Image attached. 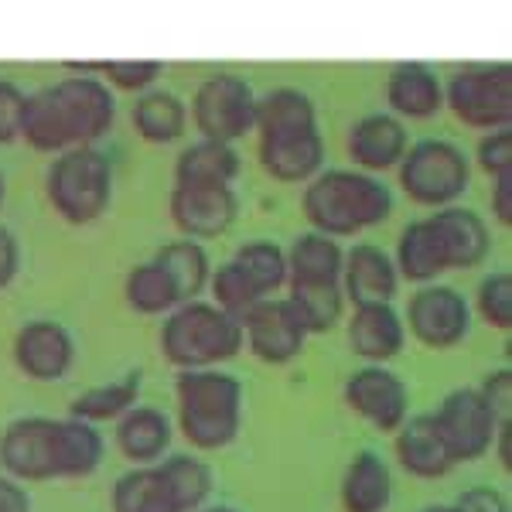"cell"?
<instances>
[{"mask_svg":"<svg viewBox=\"0 0 512 512\" xmlns=\"http://www.w3.org/2000/svg\"><path fill=\"white\" fill-rule=\"evenodd\" d=\"M444 106L472 130H506L512 123V62L461 65L444 82Z\"/></svg>","mask_w":512,"mask_h":512,"instance_id":"obj_7","label":"cell"},{"mask_svg":"<svg viewBox=\"0 0 512 512\" xmlns=\"http://www.w3.org/2000/svg\"><path fill=\"white\" fill-rule=\"evenodd\" d=\"M243 349V325L212 301H185L164 318L161 355L178 369H216Z\"/></svg>","mask_w":512,"mask_h":512,"instance_id":"obj_4","label":"cell"},{"mask_svg":"<svg viewBox=\"0 0 512 512\" xmlns=\"http://www.w3.org/2000/svg\"><path fill=\"white\" fill-rule=\"evenodd\" d=\"M14 366L21 376L35 379V383H55L65 379L76 362V342L65 325L52 318H38L18 328L14 335Z\"/></svg>","mask_w":512,"mask_h":512,"instance_id":"obj_15","label":"cell"},{"mask_svg":"<svg viewBox=\"0 0 512 512\" xmlns=\"http://www.w3.org/2000/svg\"><path fill=\"white\" fill-rule=\"evenodd\" d=\"M48 89L55 96L72 147H93L99 137L113 130L117 96L99 76H62Z\"/></svg>","mask_w":512,"mask_h":512,"instance_id":"obj_11","label":"cell"},{"mask_svg":"<svg viewBox=\"0 0 512 512\" xmlns=\"http://www.w3.org/2000/svg\"><path fill=\"white\" fill-rule=\"evenodd\" d=\"M72 76H99L106 86L123 93H147L164 72L161 59H103V62H65Z\"/></svg>","mask_w":512,"mask_h":512,"instance_id":"obj_38","label":"cell"},{"mask_svg":"<svg viewBox=\"0 0 512 512\" xmlns=\"http://www.w3.org/2000/svg\"><path fill=\"white\" fill-rule=\"evenodd\" d=\"M178 427L198 451H219L243 427V383L222 369H178Z\"/></svg>","mask_w":512,"mask_h":512,"instance_id":"obj_3","label":"cell"},{"mask_svg":"<svg viewBox=\"0 0 512 512\" xmlns=\"http://www.w3.org/2000/svg\"><path fill=\"white\" fill-rule=\"evenodd\" d=\"M260 168L284 185H308L325 164V137L318 127L287 130V134L260 137L256 144Z\"/></svg>","mask_w":512,"mask_h":512,"instance_id":"obj_16","label":"cell"},{"mask_svg":"<svg viewBox=\"0 0 512 512\" xmlns=\"http://www.w3.org/2000/svg\"><path fill=\"white\" fill-rule=\"evenodd\" d=\"M21 140L28 147H35L41 154H62L72 151L69 134H65V123L59 117V106H55L52 89H38L28 93L21 110Z\"/></svg>","mask_w":512,"mask_h":512,"instance_id":"obj_33","label":"cell"},{"mask_svg":"<svg viewBox=\"0 0 512 512\" xmlns=\"http://www.w3.org/2000/svg\"><path fill=\"white\" fill-rule=\"evenodd\" d=\"M475 164L489 178L509 175V171H512V127H506V130H489V134L478 137Z\"/></svg>","mask_w":512,"mask_h":512,"instance_id":"obj_41","label":"cell"},{"mask_svg":"<svg viewBox=\"0 0 512 512\" xmlns=\"http://www.w3.org/2000/svg\"><path fill=\"white\" fill-rule=\"evenodd\" d=\"M233 263L243 270V277L260 291V297H274L280 287H287V250L274 239H250L233 256Z\"/></svg>","mask_w":512,"mask_h":512,"instance_id":"obj_36","label":"cell"},{"mask_svg":"<svg viewBox=\"0 0 512 512\" xmlns=\"http://www.w3.org/2000/svg\"><path fill=\"white\" fill-rule=\"evenodd\" d=\"M386 106L396 120H431L444 110V82L427 62H396L386 76Z\"/></svg>","mask_w":512,"mask_h":512,"instance_id":"obj_20","label":"cell"},{"mask_svg":"<svg viewBox=\"0 0 512 512\" xmlns=\"http://www.w3.org/2000/svg\"><path fill=\"white\" fill-rule=\"evenodd\" d=\"M427 222L434 226L437 239H441L444 260L448 270H472L485 263L492 253V229L482 212L468 209V205H444L434 209Z\"/></svg>","mask_w":512,"mask_h":512,"instance_id":"obj_18","label":"cell"},{"mask_svg":"<svg viewBox=\"0 0 512 512\" xmlns=\"http://www.w3.org/2000/svg\"><path fill=\"white\" fill-rule=\"evenodd\" d=\"M140 386H144V373H123L113 383H99L82 390L76 400L69 403V417L86 420V424H103V420H120L127 410L137 407Z\"/></svg>","mask_w":512,"mask_h":512,"instance_id":"obj_31","label":"cell"},{"mask_svg":"<svg viewBox=\"0 0 512 512\" xmlns=\"http://www.w3.org/2000/svg\"><path fill=\"white\" fill-rule=\"evenodd\" d=\"M45 195L69 226H89L113 202V164L99 147H72L48 164Z\"/></svg>","mask_w":512,"mask_h":512,"instance_id":"obj_5","label":"cell"},{"mask_svg":"<svg viewBox=\"0 0 512 512\" xmlns=\"http://www.w3.org/2000/svg\"><path fill=\"white\" fill-rule=\"evenodd\" d=\"M239 175V154L222 140H195L175 161V185H233Z\"/></svg>","mask_w":512,"mask_h":512,"instance_id":"obj_27","label":"cell"},{"mask_svg":"<svg viewBox=\"0 0 512 512\" xmlns=\"http://www.w3.org/2000/svg\"><path fill=\"white\" fill-rule=\"evenodd\" d=\"M403 325L424 349L448 352L472 332V304L448 284H424L417 294H410Z\"/></svg>","mask_w":512,"mask_h":512,"instance_id":"obj_9","label":"cell"},{"mask_svg":"<svg viewBox=\"0 0 512 512\" xmlns=\"http://www.w3.org/2000/svg\"><path fill=\"white\" fill-rule=\"evenodd\" d=\"M342 400L355 417H362L383 434H396L403 427V420L410 417L407 383L386 366L355 369L342 386Z\"/></svg>","mask_w":512,"mask_h":512,"instance_id":"obj_12","label":"cell"},{"mask_svg":"<svg viewBox=\"0 0 512 512\" xmlns=\"http://www.w3.org/2000/svg\"><path fill=\"white\" fill-rule=\"evenodd\" d=\"M287 301L308 335H325L345 315L342 284H287Z\"/></svg>","mask_w":512,"mask_h":512,"instance_id":"obj_34","label":"cell"},{"mask_svg":"<svg viewBox=\"0 0 512 512\" xmlns=\"http://www.w3.org/2000/svg\"><path fill=\"white\" fill-rule=\"evenodd\" d=\"M400 291V274L393 256L376 243H352L342 263V294L355 304H393Z\"/></svg>","mask_w":512,"mask_h":512,"instance_id":"obj_19","label":"cell"},{"mask_svg":"<svg viewBox=\"0 0 512 512\" xmlns=\"http://www.w3.org/2000/svg\"><path fill=\"white\" fill-rule=\"evenodd\" d=\"M489 202H492V219L499 226H512V171L509 175H499L492 178V192H489Z\"/></svg>","mask_w":512,"mask_h":512,"instance_id":"obj_46","label":"cell"},{"mask_svg":"<svg viewBox=\"0 0 512 512\" xmlns=\"http://www.w3.org/2000/svg\"><path fill=\"white\" fill-rule=\"evenodd\" d=\"M393 451L403 472L414 478H427V482L431 478H444L454 468L448 444H444V437L434 424V414L403 420V427L396 431Z\"/></svg>","mask_w":512,"mask_h":512,"instance_id":"obj_22","label":"cell"},{"mask_svg":"<svg viewBox=\"0 0 512 512\" xmlns=\"http://www.w3.org/2000/svg\"><path fill=\"white\" fill-rule=\"evenodd\" d=\"M171 222L185 239H216L239 216L233 185H175L168 195Z\"/></svg>","mask_w":512,"mask_h":512,"instance_id":"obj_14","label":"cell"},{"mask_svg":"<svg viewBox=\"0 0 512 512\" xmlns=\"http://www.w3.org/2000/svg\"><path fill=\"white\" fill-rule=\"evenodd\" d=\"M434 424L448 444L451 461L461 465V461H478L492 451L502 420L495 417V410L482 400L475 386H461L441 400V407L434 410Z\"/></svg>","mask_w":512,"mask_h":512,"instance_id":"obj_10","label":"cell"},{"mask_svg":"<svg viewBox=\"0 0 512 512\" xmlns=\"http://www.w3.org/2000/svg\"><path fill=\"white\" fill-rule=\"evenodd\" d=\"M301 212L315 233L349 239L393 216V192L383 178L366 171L328 168L304 185Z\"/></svg>","mask_w":512,"mask_h":512,"instance_id":"obj_2","label":"cell"},{"mask_svg":"<svg viewBox=\"0 0 512 512\" xmlns=\"http://www.w3.org/2000/svg\"><path fill=\"white\" fill-rule=\"evenodd\" d=\"M0 512H31L28 489L11 475H0Z\"/></svg>","mask_w":512,"mask_h":512,"instance_id":"obj_47","label":"cell"},{"mask_svg":"<svg viewBox=\"0 0 512 512\" xmlns=\"http://www.w3.org/2000/svg\"><path fill=\"white\" fill-rule=\"evenodd\" d=\"M492 454L499 458V465L512 472V420H502L499 431H495V441H492Z\"/></svg>","mask_w":512,"mask_h":512,"instance_id":"obj_48","label":"cell"},{"mask_svg":"<svg viewBox=\"0 0 512 512\" xmlns=\"http://www.w3.org/2000/svg\"><path fill=\"white\" fill-rule=\"evenodd\" d=\"M420 512H458V509H454V506H424Z\"/></svg>","mask_w":512,"mask_h":512,"instance_id":"obj_49","label":"cell"},{"mask_svg":"<svg viewBox=\"0 0 512 512\" xmlns=\"http://www.w3.org/2000/svg\"><path fill=\"white\" fill-rule=\"evenodd\" d=\"M198 512H236V509H229V506H209V509H198Z\"/></svg>","mask_w":512,"mask_h":512,"instance_id":"obj_50","label":"cell"},{"mask_svg":"<svg viewBox=\"0 0 512 512\" xmlns=\"http://www.w3.org/2000/svg\"><path fill=\"white\" fill-rule=\"evenodd\" d=\"M4 198H7V181H4V175H0V205H4Z\"/></svg>","mask_w":512,"mask_h":512,"instance_id":"obj_51","label":"cell"},{"mask_svg":"<svg viewBox=\"0 0 512 512\" xmlns=\"http://www.w3.org/2000/svg\"><path fill=\"white\" fill-rule=\"evenodd\" d=\"M103 434L76 417H18L0 437V465L18 482L86 478L103 461Z\"/></svg>","mask_w":512,"mask_h":512,"instance_id":"obj_1","label":"cell"},{"mask_svg":"<svg viewBox=\"0 0 512 512\" xmlns=\"http://www.w3.org/2000/svg\"><path fill=\"white\" fill-rule=\"evenodd\" d=\"M113 512H181L158 465H137L117 478L110 492Z\"/></svg>","mask_w":512,"mask_h":512,"instance_id":"obj_30","label":"cell"},{"mask_svg":"<svg viewBox=\"0 0 512 512\" xmlns=\"http://www.w3.org/2000/svg\"><path fill=\"white\" fill-rule=\"evenodd\" d=\"M482 393V400L495 410L499 420H512V369H495L482 379V386H475Z\"/></svg>","mask_w":512,"mask_h":512,"instance_id":"obj_43","label":"cell"},{"mask_svg":"<svg viewBox=\"0 0 512 512\" xmlns=\"http://www.w3.org/2000/svg\"><path fill=\"white\" fill-rule=\"evenodd\" d=\"M243 345L267 366H287L304 352L308 332L287 297H263L243 318Z\"/></svg>","mask_w":512,"mask_h":512,"instance_id":"obj_13","label":"cell"},{"mask_svg":"<svg viewBox=\"0 0 512 512\" xmlns=\"http://www.w3.org/2000/svg\"><path fill=\"white\" fill-rule=\"evenodd\" d=\"M123 297L137 315H171L178 308V291L171 284V277L164 274L154 260L137 263L123 280Z\"/></svg>","mask_w":512,"mask_h":512,"instance_id":"obj_35","label":"cell"},{"mask_svg":"<svg viewBox=\"0 0 512 512\" xmlns=\"http://www.w3.org/2000/svg\"><path fill=\"white\" fill-rule=\"evenodd\" d=\"M342 263V243L311 229L287 250V284H342Z\"/></svg>","mask_w":512,"mask_h":512,"instance_id":"obj_26","label":"cell"},{"mask_svg":"<svg viewBox=\"0 0 512 512\" xmlns=\"http://www.w3.org/2000/svg\"><path fill=\"white\" fill-rule=\"evenodd\" d=\"M154 263L171 277L178 291V301H198V294L209 287L212 277V263L209 253H205L202 243L195 239H175V243H164L158 253H154Z\"/></svg>","mask_w":512,"mask_h":512,"instance_id":"obj_32","label":"cell"},{"mask_svg":"<svg viewBox=\"0 0 512 512\" xmlns=\"http://www.w3.org/2000/svg\"><path fill=\"white\" fill-rule=\"evenodd\" d=\"M130 120H134L137 137H144L147 144H171L185 134L188 106L185 99L168 93V89H147L137 96Z\"/></svg>","mask_w":512,"mask_h":512,"instance_id":"obj_29","label":"cell"},{"mask_svg":"<svg viewBox=\"0 0 512 512\" xmlns=\"http://www.w3.org/2000/svg\"><path fill=\"white\" fill-rule=\"evenodd\" d=\"M345 147H349L355 171L379 175V171H390L403 161L410 147V134L403 120H396L393 113H366L349 127Z\"/></svg>","mask_w":512,"mask_h":512,"instance_id":"obj_17","label":"cell"},{"mask_svg":"<svg viewBox=\"0 0 512 512\" xmlns=\"http://www.w3.org/2000/svg\"><path fill=\"white\" fill-rule=\"evenodd\" d=\"M256 120V93L236 72H212L192 93V123L205 140H233L246 137Z\"/></svg>","mask_w":512,"mask_h":512,"instance_id":"obj_8","label":"cell"},{"mask_svg":"<svg viewBox=\"0 0 512 512\" xmlns=\"http://www.w3.org/2000/svg\"><path fill=\"white\" fill-rule=\"evenodd\" d=\"M318 127V110L315 99L294 86H277L270 93L256 96V120L253 130L256 137L270 134H287V130H304Z\"/></svg>","mask_w":512,"mask_h":512,"instance_id":"obj_28","label":"cell"},{"mask_svg":"<svg viewBox=\"0 0 512 512\" xmlns=\"http://www.w3.org/2000/svg\"><path fill=\"white\" fill-rule=\"evenodd\" d=\"M28 93L14 79H0V144L21 137V110Z\"/></svg>","mask_w":512,"mask_h":512,"instance_id":"obj_42","label":"cell"},{"mask_svg":"<svg viewBox=\"0 0 512 512\" xmlns=\"http://www.w3.org/2000/svg\"><path fill=\"white\" fill-rule=\"evenodd\" d=\"M393 267H396V274H400V280H410V284H420V287L437 284V277L448 274L441 239H437L427 216L403 226L400 239H396Z\"/></svg>","mask_w":512,"mask_h":512,"instance_id":"obj_25","label":"cell"},{"mask_svg":"<svg viewBox=\"0 0 512 512\" xmlns=\"http://www.w3.org/2000/svg\"><path fill=\"white\" fill-rule=\"evenodd\" d=\"M209 291H212V304L226 311V315H233L236 321L243 318L246 311L253 308V304H260V301H263L260 291H256L250 280L243 277V270H239L233 260L222 263L219 270H212Z\"/></svg>","mask_w":512,"mask_h":512,"instance_id":"obj_39","label":"cell"},{"mask_svg":"<svg viewBox=\"0 0 512 512\" xmlns=\"http://www.w3.org/2000/svg\"><path fill=\"white\" fill-rule=\"evenodd\" d=\"M18 267H21L18 236H14L7 226H0V291H4L14 277H18Z\"/></svg>","mask_w":512,"mask_h":512,"instance_id":"obj_45","label":"cell"},{"mask_svg":"<svg viewBox=\"0 0 512 512\" xmlns=\"http://www.w3.org/2000/svg\"><path fill=\"white\" fill-rule=\"evenodd\" d=\"M158 468H161V475L168 478L181 512L205 509V499L212 495L216 478H212V468L205 465L202 458H195V454H171V458L158 461Z\"/></svg>","mask_w":512,"mask_h":512,"instance_id":"obj_37","label":"cell"},{"mask_svg":"<svg viewBox=\"0 0 512 512\" xmlns=\"http://www.w3.org/2000/svg\"><path fill=\"white\" fill-rule=\"evenodd\" d=\"M349 345L369 366H383L403 352L407 325L393 304H355L349 318Z\"/></svg>","mask_w":512,"mask_h":512,"instance_id":"obj_21","label":"cell"},{"mask_svg":"<svg viewBox=\"0 0 512 512\" xmlns=\"http://www.w3.org/2000/svg\"><path fill=\"white\" fill-rule=\"evenodd\" d=\"M338 499H342L345 512H386L393 499L390 465L376 451H359L345 468Z\"/></svg>","mask_w":512,"mask_h":512,"instance_id":"obj_24","label":"cell"},{"mask_svg":"<svg viewBox=\"0 0 512 512\" xmlns=\"http://www.w3.org/2000/svg\"><path fill=\"white\" fill-rule=\"evenodd\" d=\"M454 509L458 512H509V499H506V492L492 489V485H472V489H465L458 495Z\"/></svg>","mask_w":512,"mask_h":512,"instance_id":"obj_44","label":"cell"},{"mask_svg":"<svg viewBox=\"0 0 512 512\" xmlns=\"http://www.w3.org/2000/svg\"><path fill=\"white\" fill-rule=\"evenodd\" d=\"M403 195L424 209L458 205V198L472 185V161L458 144L444 137H424L407 147L403 161L396 164Z\"/></svg>","mask_w":512,"mask_h":512,"instance_id":"obj_6","label":"cell"},{"mask_svg":"<svg viewBox=\"0 0 512 512\" xmlns=\"http://www.w3.org/2000/svg\"><path fill=\"white\" fill-rule=\"evenodd\" d=\"M171 417L158 407H137L127 410L117 420V448L130 465H158L164 458V451L171 448Z\"/></svg>","mask_w":512,"mask_h":512,"instance_id":"obj_23","label":"cell"},{"mask_svg":"<svg viewBox=\"0 0 512 512\" xmlns=\"http://www.w3.org/2000/svg\"><path fill=\"white\" fill-rule=\"evenodd\" d=\"M475 311L495 332H512V274L492 270L475 291Z\"/></svg>","mask_w":512,"mask_h":512,"instance_id":"obj_40","label":"cell"}]
</instances>
